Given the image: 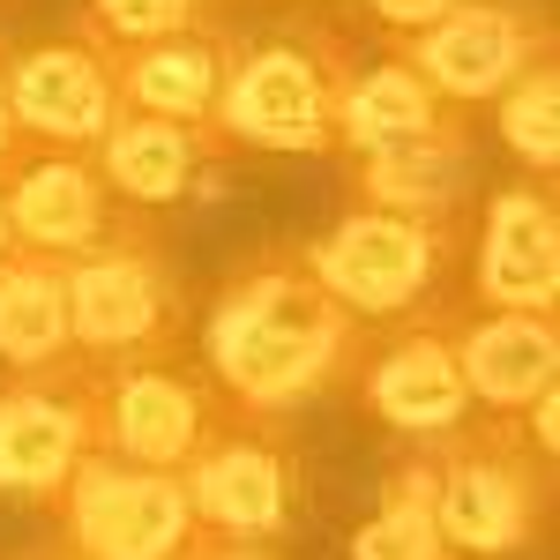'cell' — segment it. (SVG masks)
I'll use <instances>...</instances> for the list:
<instances>
[{"mask_svg": "<svg viewBox=\"0 0 560 560\" xmlns=\"http://www.w3.org/2000/svg\"><path fill=\"white\" fill-rule=\"evenodd\" d=\"M359 322L314 284L300 247H261L247 255L224 292L210 300L202 322V359H210V382L232 396L224 411L232 419H284L300 411L306 396L351 382L359 366Z\"/></svg>", "mask_w": 560, "mask_h": 560, "instance_id": "obj_1", "label": "cell"}, {"mask_svg": "<svg viewBox=\"0 0 560 560\" xmlns=\"http://www.w3.org/2000/svg\"><path fill=\"white\" fill-rule=\"evenodd\" d=\"M427 464V501L456 560H523L553 516V464L530 456L516 419H464L448 441L411 448Z\"/></svg>", "mask_w": 560, "mask_h": 560, "instance_id": "obj_2", "label": "cell"}, {"mask_svg": "<svg viewBox=\"0 0 560 560\" xmlns=\"http://www.w3.org/2000/svg\"><path fill=\"white\" fill-rule=\"evenodd\" d=\"M68 269V345L83 366H128V359H165L179 337V277L150 232L128 217L90 247L60 261Z\"/></svg>", "mask_w": 560, "mask_h": 560, "instance_id": "obj_3", "label": "cell"}, {"mask_svg": "<svg viewBox=\"0 0 560 560\" xmlns=\"http://www.w3.org/2000/svg\"><path fill=\"white\" fill-rule=\"evenodd\" d=\"M345 68H351L345 52L306 38H261L247 52H224V90H217L210 135L247 142V150H329Z\"/></svg>", "mask_w": 560, "mask_h": 560, "instance_id": "obj_4", "label": "cell"}, {"mask_svg": "<svg viewBox=\"0 0 560 560\" xmlns=\"http://www.w3.org/2000/svg\"><path fill=\"white\" fill-rule=\"evenodd\" d=\"M52 509H60V546L75 560H195L210 546L179 471H142L97 448L75 464Z\"/></svg>", "mask_w": 560, "mask_h": 560, "instance_id": "obj_5", "label": "cell"}, {"mask_svg": "<svg viewBox=\"0 0 560 560\" xmlns=\"http://www.w3.org/2000/svg\"><path fill=\"white\" fill-rule=\"evenodd\" d=\"M179 486H187V509H195L210 546H269V538H284L306 493L300 448L269 419H232V411L179 464Z\"/></svg>", "mask_w": 560, "mask_h": 560, "instance_id": "obj_6", "label": "cell"}, {"mask_svg": "<svg viewBox=\"0 0 560 560\" xmlns=\"http://www.w3.org/2000/svg\"><path fill=\"white\" fill-rule=\"evenodd\" d=\"M300 255L314 269V284L345 306L351 322H411V314L433 306L448 240H441V224H419V217L345 210Z\"/></svg>", "mask_w": 560, "mask_h": 560, "instance_id": "obj_7", "label": "cell"}, {"mask_svg": "<svg viewBox=\"0 0 560 560\" xmlns=\"http://www.w3.org/2000/svg\"><path fill=\"white\" fill-rule=\"evenodd\" d=\"M90 448H97V366L60 359L0 382V501L52 509Z\"/></svg>", "mask_w": 560, "mask_h": 560, "instance_id": "obj_8", "label": "cell"}, {"mask_svg": "<svg viewBox=\"0 0 560 560\" xmlns=\"http://www.w3.org/2000/svg\"><path fill=\"white\" fill-rule=\"evenodd\" d=\"M224 404L173 359H128L97 366V456H120L142 471H179L217 433Z\"/></svg>", "mask_w": 560, "mask_h": 560, "instance_id": "obj_9", "label": "cell"}, {"mask_svg": "<svg viewBox=\"0 0 560 560\" xmlns=\"http://www.w3.org/2000/svg\"><path fill=\"white\" fill-rule=\"evenodd\" d=\"M351 388L411 448H433L471 419V396H464V374H456V337L433 314H411L388 337H366L359 366H351Z\"/></svg>", "mask_w": 560, "mask_h": 560, "instance_id": "obj_10", "label": "cell"}, {"mask_svg": "<svg viewBox=\"0 0 560 560\" xmlns=\"http://www.w3.org/2000/svg\"><path fill=\"white\" fill-rule=\"evenodd\" d=\"M538 45L546 38L530 31L523 8H509V0H464L441 23H427L404 60L427 75V90L441 105H478V97H501L516 83L523 68L538 60Z\"/></svg>", "mask_w": 560, "mask_h": 560, "instance_id": "obj_11", "label": "cell"}, {"mask_svg": "<svg viewBox=\"0 0 560 560\" xmlns=\"http://www.w3.org/2000/svg\"><path fill=\"white\" fill-rule=\"evenodd\" d=\"M478 306L486 314H553L560 306V210L546 187H501L478 232Z\"/></svg>", "mask_w": 560, "mask_h": 560, "instance_id": "obj_12", "label": "cell"}, {"mask_svg": "<svg viewBox=\"0 0 560 560\" xmlns=\"http://www.w3.org/2000/svg\"><path fill=\"white\" fill-rule=\"evenodd\" d=\"M120 97H113V68L90 38L38 45L8 68V120L15 135H38L52 150H83L113 128Z\"/></svg>", "mask_w": 560, "mask_h": 560, "instance_id": "obj_13", "label": "cell"}, {"mask_svg": "<svg viewBox=\"0 0 560 560\" xmlns=\"http://www.w3.org/2000/svg\"><path fill=\"white\" fill-rule=\"evenodd\" d=\"M0 210H8L15 247H23V255H45V261L90 255V247L120 224L97 165H90V158H68V150L15 165V173L0 179Z\"/></svg>", "mask_w": 560, "mask_h": 560, "instance_id": "obj_14", "label": "cell"}, {"mask_svg": "<svg viewBox=\"0 0 560 560\" xmlns=\"http://www.w3.org/2000/svg\"><path fill=\"white\" fill-rule=\"evenodd\" d=\"M97 52H105V45H97ZM105 68H113L120 113H150V120L210 135L217 90H224V45H217L202 23H195V31H173V38H150V45H120V52H105Z\"/></svg>", "mask_w": 560, "mask_h": 560, "instance_id": "obj_15", "label": "cell"}, {"mask_svg": "<svg viewBox=\"0 0 560 560\" xmlns=\"http://www.w3.org/2000/svg\"><path fill=\"white\" fill-rule=\"evenodd\" d=\"M456 374L486 419H523V404L560 382V322L553 314H478L456 329Z\"/></svg>", "mask_w": 560, "mask_h": 560, "instance_id": "obj_16", "label": "cell"}, {"mask_svg": "<svg viewBox=\"0 0 560 560\" xmlns=\"http://www.w3.org/2000/svg\"><path fill=\"white\" fill-rule=\"evenodd\" d=\"M478 173L471 150V120L448 113L433 135H411V142H388V150H366L359 158V210H388V217H419V224H441V217L464 202V187Z\"/></svg>", "mask_w": 560, "mask_h": 560, "instance_id": "obj_17", "label": "cell"}, {"mask_svg": "<svg viewBox=\"0 0 560 560\" xmlns=\"http://www.w3.org/2000/svg\"><path fill=\"white\" fill-rule=\"evenodd\" d=\"M210 135L202 128H173V120H150V113H113V128L97 135V179L105 195H120L135 210H165L179 195H195V179L210 165Z\"/></svg>", "mask_w": 560, "mask_h": 560, "instance_id": "obj_18", "label": "cell"}, {"mask_svg": "<svg viewBox=\"0 0 560 560\" xmlns=\"http://www.w3.org/2000/svg\"><path fill=\"white\" fill-rule=\"evenodd\" d=\"M456 105H441L427 90V75L388 52V60H366V68H345V90H337V142L345 150H388V142H411V135H433Z\"/></svg>", "mask_w": 560, "mask_h": 560, "instance_id": "obj_19", "label": "cell"}, {"mask_svg": "<svg viewBox=\"0 0 560 560\" xmlns=\"http://www.w3.org/2000/svg\"><path fill=\"white\" fill-rule=\"evenodd\" d=\"M60 359H75V345H68V269L15 247L0 261V366L38 374Z\"/></svg>", "mask_w": 560, "mask_h": 560, "instance_id": "obj_20", "label": "cell"}, {"mask_svg": "<svg viewBox=\"0 0 560 560\" xmlns=\"http://www.w3.org/2000/svg\"><path fill=\"white\" fill-rule=\"evenodd\" d=\"M351 560H456L441 546V523H433V501H427V464L419 456L388 464L366 523L351 530Z\"/></svg>", "mask_w": 560, "mask_h": 560, "instance_id": "obj_21", "label": "cell"}, {"mask_svg": "<svg viewBox=\"0 0 560 560\" xmlns=\"http://www.w3.org/2000/svg\"><path fill=\"white\" fill-rule=\"evenodd\" d=\"M493 105H501V142L516 150V165H530V173L546 179L560 165V68H553V52H538Z\"/></svg>", "mask_w": 560, "mask_h": 560, "instance_id": "obj_22", "label": "cell"}, {"mask_svg": "<svg viewBox=\"0 0 560 560\" xmlns=\"http://www.w3.org/2000/svg\"><path fill=\"white\" fill-rule=\"evenodd\" d=\"M195 15H202V0H83L75 38L120 52V45H150V38H173V31H195Z\"/></svg>", "mask_w": 560, "mask_h": 560, "instance_id": "obj_23", "label": "cell"}, {"mask_svg": "<svg viewBox=\"0 0 560 560\" xmlns=\"http://www.w3.org/2000/svg\"><path fill=\"white\" fill-rule=\"evenodd\" d=\"M374 15H382L388 31H427V23H441L448 8H464V0H366Z\"/></svg>", "mask_w": 560, "mask_h": 560, "instance_id": "obj_24", "label": "cell"}, {"mask_svg": "<svg viewBox=\"0 0 560 560\" xmlns=\"http://www.w3.org/2000/svg\"><path fill=\"white\" fill-rule=\"evenodd\" d=\"M195 560H277L269 546H202Z\"/></svg>", "mask_w": 560, "mask_h": 560, "instance_id": "obj_25", "label": "cell"}, {"mask_svg": "<svg viewBox=\"0 0 560 560\" xmlns=\"http://www.w3.org/2000/svg\"><path fill=\"white\" fill-rule=\"evenodd\" d=\"M15 150V120H8V68H0V158Z\"/></svg>", "mask_w": 560, "mask_h": 560, "instance_id": "obj_26", "label": "cell"}, {"mask_svg": "<svg viewBox=\"0 0 560 560\" xmlns=\"http://www.w3.org/2000/svg\"><path fill=\"white\" fill-rule=\"evenodd\" d=\"M23 560H75L68 546H38V553H23Z\"/></svg>", "mask_w": 560, "mask_h": 560, "instance_id": "obj_27", "label": "cell"}, {"mask_svg": "<svg viewBox=\"0 0 560 560\" xmlns=\"http://www.w3.org/2000/svg\"><path fill=\"white\" fill-rule=\"evenodd\" d=\"M15 255V232H8V210H0V261Z\"/></svg>", "mask_w": 560, "mask_h": 560, "instance_id": "obj_28", "label": "cell"}]
</instances>
